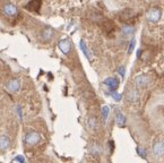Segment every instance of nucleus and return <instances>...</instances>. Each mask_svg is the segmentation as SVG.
Instances as JSON below:
<instances>
[{
	"label": "nucleus",
	"instance_id": "f03ea898",
	"mask_svg": "<svg viewBox=\"0 0 164 163\" xmlns=\"http://www.w3.org/2000/svg\"><path fill=\"white\" fill-rule=\"evenodd\" d=\"M135 83L138 87H147L152 83V77L148 74H143V75H139L136 77Z\"/></svg>",
	"mask_w": 164,
	"mask_h": 163
},
{
	"label": "nucleus",
	"instance_id": "f8f14e48",
	"mask_svg": "<svg viewBox=\"0 0 164 163\" xmlns=\"http://www.w3.org/2000/svg\"><path fill=\"white\" fill-rule=\"evenodd\" d=\"M128 99L130 100V101H134V102H136V101H138L139 100V95L138 93H137V91L136 90H131L128 93Z\"/></svg>",
	"mask_w": 164,
	"mask_h": 163
},
{
	"label": "nucleus",
	"instance_id": "20e7f679",
	"mask_svg": "<svg viewBox=\"0 0 164 163\" xmlns=\"http://www.w3.org/2000/svg\"><path fill=\"white\" fill-rule=\"evenodd\" d=\"M40 139H41L40 134L31 133V134H28V135H26L25 142L27 143V144H30V145H35V144H38V143L40 142Z\"/></svg>",
	"mask_w": 164,
	"mask_h": 163
},
{
	"label": "nucleus",
	"instance_id": "aec40b11",
	"mask_svg": "<svg viewBox=\"0 0 164 163\" xmlns=\"http://www.w3.org/2000/svg\"><path fill=\"white\" fill-rule=\"evenodd\" d=\"M119 73H121V75H122V76H123V75H125V67H121L120 69H119Z\"/></svg>",
	"mask_w": 164,
	"mask_h": 163
},
{
	"label": "nucleus",
	"instance_id": "39448f33",
	"mask_svg": "<svg viewBox=\"0 0 164 163\" xmlns=\"http://www.w3.org/2000/svg\"><path fill=\"white\" fill-rule=\"evenodd\" d=\"M59 49L64 52L65 55H68L71 50V43L68 41V40H62L59 42Z\"/></svg>",
	"mask_w": 164,
	"mask_h": 163
},
{
	"label": "nucleus",
	"instance_id": "7ed1b4c3",
	"mask_svg": "<svg viewBox=\"0 0 164 163\" xmlns=\"http://www.w3.org/2000/svg\"><path fill=\"white\" fill-rule=\"evenodd\" d=\"M161 15H162V12L161 9L159 8H151L146 14V18L147 21L152 22V23H156L161 18Z\"/></svg>",
	"mask_w": 164,
	"mask_h": 163
},
{
	"label": "nucleus",
	"instance_id": "ddd939ff",
	"mask_svg": "<svg viewBox=\"0 0 164 163\" xmlns=\"http://www.w3.org/2000/svg\"><path fill=\"white\" fill-rule=\"evenodd\" d=\"M80 47H82V50H83V52L85 53V56L88 58V59H91V55H90V51L87 50V48H86V44H85V42L84 41H80Z\"/></svg>",
	"mask_w": 164,
	"mask_h": 163
},
{
	"label": "nucleus",
	"instance_id": "f257e3e1",
	"mask_svg": "<svg viewBox=\"0 0 164 163\" xmlns=\"http://www.w3.org/2000/svg\"><path fill=\"white\" fill-rule=\"evenodd\" d=\"M153 154L155 155L156 158H162L164 156V139H157L154 145H153Z\"/></svg>",
	"mask_w": 164,
	"mask_h": 163
},
{
	"label": "nucleus",
	"instance_id": "9d476101",
	"mask_svg": "<svg viewBox=\"0 0 164 163\" xmlns=\"http://www.w3.org/2000/svg\"><path fill=\"white\" fill-rule=\"evenodd\" d=\"M53 36V31L50 27H47L42 31V39L43 40H50Z\"/></svg>",
	"mask_w": 164,
	"mask_h": 163
},
{
	"label": "nucleus",
	"instance_id": "f3484780",
	"mask_svg": "<svg viewBox=\"0 0 164 163\" xmlns=\"http://www.w3.org/2000/svg\"><path fill=\"white\" fill-rule=\"evenodd\" d=\"M108 115H109V108L108 107H104L103 108V118H104V119H107Z\"/></svg>",
	"mask_w": 164,
	"mask_h": 163
},
{
	"label": "nucleus",
	"instance_id": "423d86ee",
	"mask_svg": "<svg viewBox=\"0 0 164 163\" xmlns=\"http://www.w3.org/2000/svg\"><path fill=\"white\" fill-rule=\"evenodd\" d=\"M42 6V2L41 1H30L28 4L25 6V8L30 12H39L40 8Z\"/></svg>",
	"mask_w": 164,
	"mask_h": 163
},
{
	"label": "nucleus",
	"instance_id": "dca6fc26",
	"mask_svg": "<svg viewBox=\"0 0 164 163\" xmlns=\"http://www.w3.org/2000/svg\"><path fill=\"white\" fill-rule=\"evenodd\" d=\"M135 44H136V41H135V39H133V41H131V44H130V47H129V50H128V52H129V53H131V52H133V50H134V48H135Z\"/></svg>",
	"mask_w": 164,
	"mask_h": 163
},
{
	"label": "nucleus",
	"instance_id": "0eeeda50",
	"mask_svg": "<svg viewBox=\"0 0 164 163\" xmlns=\"http://www.w3.org/2000/svg\"><path fill=\"white\" fill-rule=\"evenodd\" d=\"M5 14H7L8 16H15L17 14V7L14 6L13 4H7L4 7Z\"/></svg>",
	"mask_w": 164,
	"mask_h": 163
},
{
	"label": "nucleus",
	"instance_id": "1a4fd4ad",
	"mask_svg": "<svg viewBox=\"0 0 164 163\" xmlns=\"http://www.w3.org/2000/svg\"><path fill=\"white\" fill-rule=\"evenodd\" d=\"M19 81L18 79H14V81L9 82L8 85H7V88H8L10 92H16V91H18V88H19Z\"/></svg>",
	"mask_w": 164,
	"mask_h": 163
},
{
	"label": "nucleus",
	"instance_id": "4468645a",
	"mask_svg": "<svg viewBox=\"0 0 164 163\" xmlns=\"http://www.w3.org/2000/svg\"><path fill=\"white\" fill-rule=\"evenodd\" d=\"M134 27L133 26H125L123 28H122V32L125 33L126 35H130V34H133L134 33Z\"/></svg>",
	"mask_w": 164,
	"mask_h": 163
},
{
	"label": "nucleus",
	"instance_id": "6e6552de",
	"mask_svg": "<svg viewBox=\"0 0 164 163\" xmlns=\"http://www.w3.org/2000/svg\"><path fill=\"white\" fill-rule=\"evenodd\" d=\"M104 84H105L107 86H109L111 91H114L118 87V85H119V82H118L117 78L111 77V78H108V79H105Z\"/></svg>",
	"mask_w": 164,
	"mask_h": 163
},
{
	"label": "nucleus",
	"instance_id": "a211bd4d",
	"mask_svg": "<svg viewBox=\"0 0 164 163\" xmlns=\"http://www.w3.org/2000/svg\"><path fill=\"white\" fill-rule=\"evenodd\" d=\"M112 96L116 99V101H120L121 100V94H119V93H114V92H113Z\"/></svg>",
	"mask_w": 164,
	"mask_h": 163
},
{
	"label": "nucleus",
	"instance_id": "9b49d317",
	"mask_svg": "<svg viewBox=\"0 0 164 163\" xmlns=\"http://www.w3.org/2000/svg\"><path fill=\"white\" fill-rule=\"evenodd\" d=\"M9 146V138L6 136L0 137V150H6Z\"/></svg>",
	"mask_w": 164,
	"mask_h": 163
},
{
	"label": "nucleus",
	"instance_id": "2eb2a0df",
	"mask_svg": "<svg viewBox=\"0 0 164 163\" xmlns=\"http://www.w3.org/2000/svg\"><path fill=\"white\" fill-rule=\"evenodd\" d=\"M117 121H118V125L119 126H123L125 125V122H126V119H125V117L122 116L121 113H118V116H117Z\"/></svg>",
	"mask_w": 164,
	"mask_h": 163
},
{
	"label": "nucleus",
	"instance_id": "6ab92c4d",
	"mask_svg": "<svg viewBox=\"0 0 164 163\" xmlns=\"http://www.w3.org/2000/svg\"><path fill=\"white\" fill-rule=\"evenodd\" d=\"M90 122H91L92 127H95V126H96V120H95V118H92L91 120H90Z\"/></svg>",
	"mask_w": 164,
	"mask_h": 163
}]
</instances>
